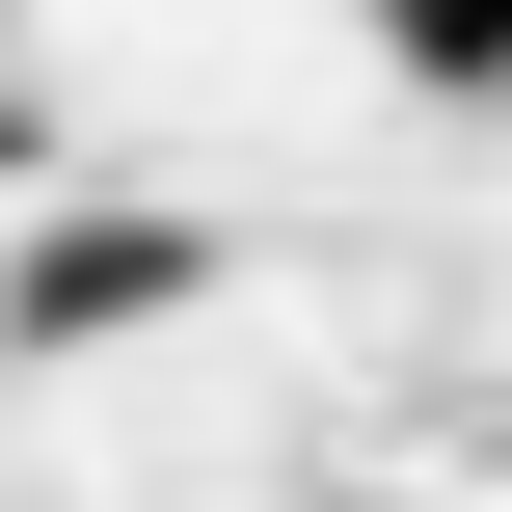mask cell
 Returning a JSON list of instances; mask_svg holds the SVG:
<instances>
[{"instance_id": "6da1fadb", "label": "cell", "mask_w": 512, "mask_h": 512, "mask_svg": "<svg viewBox=\"0 0 512 512\" xmlns=\"http://www.w3.org/2000/svg\"><path fill=\"white\" fill-rule=\"evenodd\" d=\"M378 54H405V81H459V108H486V81H512V0H378Z\"/></svg>"}]
</instances>
